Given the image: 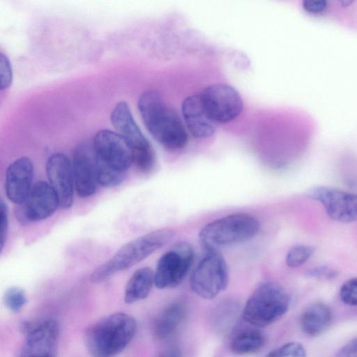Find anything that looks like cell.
Listing matches in <instances>:
<instances>
[{
	"label": "cell",
	"mask_w": 357,
	"mask_h": 357,
	"mask_svg": "<svg viewBox=\"0 0 357 357\" xmlns=\"http://www.w3.org/2000/svg\"><path fill=\"white\" fill-rule=\"evenodd\" d=\"M137 106L146 129L160 144L171 150L186 145L188 132L183 121L157 91L143 92Z\"/></svg>",
	"instance_id": "1"
},
{
	"label": "cell",
	"mask_w": 357,
	"mask_h": 357,
	"mask_svg": "<svg viewBox=\"0 0 357 357\" xmlns=\"http://www.w3.org/2000/svg\"><path fill=\"white\" fill-rule=\"evenodd\" d=\"M137 331L135 319L126 313L107 315L89 326L84 342L89 353L97 357H109L121 352Z\"/></svg>",
	"instance_id": "2"
},
{
	"label": "cell",
	"mask_w": 357,
	"mask_h": 357,
	"mask_svg": "<svg viewBox=\"0 0 357 357\" xmlns=\"http://www.w3.org/2000/svg\"><path fill=\"white\" fill-rule=\"evenodd\" d=\"M171 229H161L144 234L123 245L110 259L93 271L90 280L102 281L140 262L167 244L174 236Z\"/></svg>",
	"instance_id": "3"
},
{
	"label": "cell",
	"mask_w": 357,
	"mask_h": 357,
	"mask_svg": "<svg viewBox=\"0 0 357 357\" xmlns=\"http://www.w3.org/2000/svg\"><path fill=\"white\" fill-rule=\"evenodd\" d=\"M289 297L278 284L266 282L259 284L248 298L243 318L255 327H265L281 318L289 307Z\"/></svg>",
	"instance_id": "4"
},
{
	"label": "cell",
	"mask_w": 357,
	"mask_h": 357,
	"mask_svg": "<svg viewBox=\"0 0 357 357\" xmlns=\"http://www.w3.org/2000/svg\"><path fill=\"white\" fill-rule=\"evenodd\" d=\"M259 230V222L246 213L229 215L211 222L199 232V238L207 250L244 242L252 238Z\"/></svg>",
	"instance_id": "5"
},
{
	"label": "cell",
	"mask_w": 357,
	"mask_h": 357,
	"mask_svg": "<svg viewBox=\"0 0 357 357\" xmlns=\"http://www.w3.org/2000/svg\"><path fill=\"white\" fill-rule=\"evenodd\" d=\"M229 269L224 257L217 250H207L192 271L191 289L204 299L216 297L227 286Z\"/></svg>",
	"instance_id": "6"
},
{
	"label": "cell",
	"mask_w": 357,
	"mask_h": 357,
	"mask_svg": "<svg viewBox=\"0 0 357 357\" xmlns=\"http://www.w3.org/2000/svg\"><path fill=\"white\" fill-rule=\"evenodd\" d=\"M194 259V250L187 242L177 243L159 259L154 272V284L158 289L172 288L185 278Z\"/></svg>",
	"instance_id": "7"
},
{
	"label": "cell",
	"mask_w": 357,
	"mask_h": 357,
	"mask_svg": "<svg viewBox=\"0 0 357 357\" xmlns=\"http://www.w3.org/2000/svg\"><path fill=\"white\" fill-rule=\"evenodd\" d=\"M202 105L215 123H225L234 120L243 109V100L231 86L216 84L208 86L199 94Z\"/></svg>",
	"instance_id": "8"
},
{
	"label": "cell",
	"mask_w": 357,
	"mask_h": 357,
	"mask_svg": "<svg viewBox=\"0 0 357 357\" xmlns=\"http://www.w3.org/2000/svg\"><path fill=\"white\" fill-rule=\"evenodd\" d=\"M59 206L58 196L51 185L40 181L31 187L22 203L16 204L15 214L20 223L29 224L51 216Z\"/></svg>",
	"instance_id": "9"
},
{
	"label": "cell",
	"mask_w": 357,
	"mask_h": 357,
	"mask_svg": "<svg viewBox=\"0 0 357 357\" xmlns=\"http://www.w3.org/2000/svg\"><path fill=\"white\" fill-rule=\"evenodd\" d=\"M307 195L319 202L332 220L340 222L357 221V194L332 187L317 186L310 188Z\"/></svg>",
	"instance_id": "10"
},
{
	"label": "cell",
	"mask_w": 357,
	"mask_h": 357,
	"mask_svg": "<svg viewBox=\"0 0 357 357\" xmlns=\"http://www.w3.org/2000/svg\"><path fill=\"white\" fill-rule=\"evenodd\" d=\"M92 144L97 155L119 171L126 172L133 163L134 150L118 132L101 130L96 134Z\"/></svg>",
	"instance_id": "11"
},
{
	"label": "cell",
	"mask_w": 357,
	"mask_h": 357,
	"mask_svg": "<svg viewBox=\"0 0 357 357\" xmlns=\"http://www.w3.org/2000/svg\"><path fill=\"white\" fill-rule=\"evenodd\" d=\"M75 189L81 197L93 195L98 184L96 174V154L93 144L77 145L72 162Z\"/></svg>",
	"instance_id": "12"
},
{
	"label": "cell",
	"mask_w": 357,
	"mask_h": 357,
	"mask_svg": "<svg viewBox=\"0 0 357 357\" xmlns=\"http://www.w3.org/2000/svg\"><path fill=\"white\" fill-rule=\"evenodd\" d=\"M46 173L50 184L56 193L60 206L71 207L75 188L72 163L63 153L52 155L46 164Z\"/></svg>",
	"instance_id": "13"
},
{
	"label": "cell",
	"mask_w": 357,
	"mask_h": 357,
	"mask_svg": "<svg viewBox=\"0 0 357 357\" xmlns=\"http://www.w3.org/2000/svg\"><path fill=\"white\" fill-rule=\"evenodd\" d=\"M59 325L54 319L32 327L26 334L20 356H55L59 339Z\"/></svg>",
	"instance_id": "14"
},
{
	"label": "cell",
	"mask_w": 357,
	"mask_h": 357,
	"mask_svg": "<svg viewBox=\"0 0 357 357\" xmlns=\"http://www.w3.org/2000/svg\"><path fill=\"white\" fill-rule=\"evenodd\" d=\"M33 166L27 157L13 161L6 172L5 190L10 201L15 204L22 203L27 197L32 185Z\"/></svg>",
	"instance_id": "15"
},
{
	"label": "cell",
	"mask_w": 357,
	"mask_h": 357,
	"mask_svg": "<svg viewBox=\"0 0 357 357\" xmlns=\"http://www.w3.org/2000/svg\"><path fill=\"white\" fill-rule=\"evenodd\" d=\"M110 120L117 132L132 147L134 154L153 149L136 123L126 102L120 101L114 106Z\"/></svg>",
	"instance_id": "16"
},
{
	"label": "cell",
	"mask_w": 357,
	"mask_h": 357,
	"mask_svg": "<svg viewBox=\"0 0 357 357\" xmlns=\"http://www.w3.org/2000/svg\"><path fill=\"white\" fill-rule=\"evenodd\" d=\"M182 116L190 133L196 138H208L215 132V122L206 114L199 95L187 97L181 106Z\"/></svg>",
	"instance_id": "17"
},
{
	"label": "cell",
	"mask_w": 357,
	"mask_h": 357,
	"mask_svg": "<svg viewBox=\"0 0 357 357\" xmlns=\"http://www.w3.org/2000/svg\"><path fill=\"white\" fill-rule=\"evenodd\" d=\"M187 314L184 303L176 301L166 307L159 314L154 326V333L159 340L172 337L180 329Z\"/></svg>",
	"instance_id": "18"
},
{
	"label": "cell",
	"mask_w": 357,
	"mask_h": 357,
	"mask_svg": "<svg viewBox=\"0 0 357 357\" xmlns=\"http://www.w3.org/2000/svg\"><path fill=\"white\" fill-rule=\"evenodd\" d=\"M332 319L330 307L321 302L314 303L307 307L301 317L302 331L309 336H317L322 333L329 326Z\"/></svg>",
	"instance_id": "19"
},
{
	"label": "cell",
	"mask_w": 357,
	"mask_h": 357,
	"mask_svg": "<svg viewBox=\"0 0 357 357\" xmlns=\"http://www.w3.org/2000/svg\"><path fill=\"white\" fill-rule=\"evenodd\" d=\"M154 284V272L144 267L137 270L128 281L125 291L124 301L128 304L146 298Z\"/></svg>",
	"instance_id": "20"
},
{
	"label": "cell",
	"mask_w": 357,
	"mask_h": 357,
	"mask_svg": "<svg viewBox=\"0 0 357 357\" xmlns=\"http://www.w3.org/2000/svg\"><path fill=\"white\" fill-rule=\"evenodd\" d=\"M264 344L265 337L261 331L248 329L240 332L234 337L231 349L236 354H250L261 350Z\"/></svg>",
	"instance_id": "21"
},
{
	"label": "cell",
	"mask_w": 357,
	"mask_h": 357,
	"mask_svg": "<svg viewBox=\"0 0 357 357\" xmlns=\"http://www.w3.org/2000/svg\"><path fill=\"white\" fill-rule=\"evenodd\" d=\"M96 174L99 185L115 187L123 181L125 172L119 171L102 161L96 154Z\"/></svg>",
	"instance_id": "22"
},
{
	"label": "cell",
	"mask_w": 357,
	"mask_h": 357,
	"mask_svg": "<svg viewBox=\"0 0 357 357\" xmlns=\"http://www.w3.org/2000/svg\"><path fill=\"white\" fill-rule=\"evenodd\" d=\"M312 247L305 245H297L292 247L287 252L285 262L289 267L297 268L305 264L313 255Z\"/></svg>",
	"instance_id": "23"
},
{
	"label": "cell",
	"mask_w": 357,
	"mask_h": 357,
	"mask_svg": "<svg viewBox=\"0 0 357 357\" xmlns=\"http://www.w3.org/2000/svg\"><path fill=\"white\" fill-rule=\"evenodd\" d=\"M6 306L14 312L20 311L26 304L27 299L24 291L17 287L6 289L3 296Z\"/></svg>",
	"instance_id": "24"
},
{
	"label": "cell",
	"mask_w": 357,
	"mask_h": 357,
	"mask_svg": "<svg viewBox=\"0 0 357 357\" xmlns=\"http://www.w3.org/2000/svg\"><path fill=\"white\" fill-rule=\"evenodd\" d=\"M268 356L274 357H303L306 356V351L301 343L291 342L271 351Z\"/></svg>",
	"instance_id": "25"
},
{
	"label": "cell",
	"mask_w": 357,
	"mask_h": 357,
	"mask_svg": "<svg viewBox=\"0 0 357 357\" xmlns=\"http://www.w3.org/2000/svg\"><path fill=\"white\" fill-rule=\"evenodd\" d=\"M342 301L350 306H357V278L346 281L340 290Z\"/></svg>",
	"instance_id": "26"
},
{
	"label": "cell",
	"mask_w": 357,
	"mask_h": 357,
	"mask_svg": "<svg viewBox=\"0 0 357 357\" xmlns=\"http://www.w3.org/2000/svg\"><path fill=\"white\" fill-rule=\"evenodd\" d=\"M13 80V70L8 58L3 53L0 54V88L1 90L8 88Z\"/></svg>",
	"instance_id": "27"
},
{
	"label": "cell",
	"mask_w": 357,
	"mask_h": 357,
	"mask_svg": "<svg viewBox=\"0 0 357 357\" xmlns=\"http://www.w3.org/2000/svg\"><path fill=\"white\" fill-rule=\"evenodd\" d=\"M337 272L328 266H321L312 268L307 271L310 278L332 279L336 278Z\"/></svg>",
	"instance_id": "28"
},
{
	"label": "cell",
	"mask_w": 357,
	"mask_h": 357,
	"mask_svg": "<svg viewBox=\"0 0 357 357\" xmlns=\"http://www.w3.org/2000/svg\"><path fill=\"white\" fill-rule=\"evenodd\" d=\"M327 0H303L304 10L311 14H319L326 8Z\"/></svg>",
	"instance_id": "29"
},
{
	"label": "cell",
	"mask_w": 357,
	"mask_h": 357,
	"mask_svg": "<svg viewBox=\"0 0 357 357\" xmlns=\"http://www.w3.org/2000/svg\"><path fill=\"white\" fill-rule=\"evenodd\" d=\"M8 228V208L3 200L1 201V250H2L7 236Z\"/></svg>",
	"instance_id": "30"
},
{
	"label": "cell",
	"mask_w": 357,
	"mask_h": 357,
	"mask_svg": "<svg viewBox=\"0 0 357 357\" xmlns=\"http://www.w3.org/2000/svg\"><path fill=\"white\" fill-rule=\"evenodd\" d=\"M338 356L357 357V337L343 346L337 354Z\"/></svg>",
	"instance_id": "31"
},
{
	"label": "cell",
	"mask_w": 357,
	"mask_h": 357,
	"mask_svg": "<svg viewBox=\"0 0 357 357\" xmlns=\"http://www.w3.org/2000/svg\"><path fill=\"white\" fill-rule=\"evenodd\" d=\"M344 7L349 6L355 0H338Z\"/></svg>",
	"instance_id": "32"
}]
</instances>
